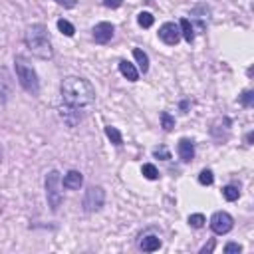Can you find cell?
<instances>
[{
  "mask_svg": "<svg viewBox=\"0 0 254 254\" xmlns=\"http://www.w3.org/2000/svg\"><path fill=\"white\" fill-rule=\"evenodd\" d=\"M62 97L65 107L81 113L95 103V89L87 79L77 75H67L62 81Z\"/></svg>",
  "mask_w": 254,
  "mask_h": 254,
  "instance_id": "cell-1",
  "label": "cell"
},
{
  "mask_svg": "<svg viewBox=\"0 0 254 254\" xmlns=\"http://www.w3.org/2000/svg\"><path fill=\"white\" fill-rule=\"evenodd\" d=\"M26 46L32 52V56L40 58V60H52L54 58V50H52V42L48 36V28L44 24H32L26 30Z\"/></svg>",
  "mask_w": 254,
  "mask_h": 254,
  "instance_id": "cell-2",
  "label": "cell"
},
{
  "mask_svg": "<svg viewBox=\"0 0 254 254\" xmlns=\"http://www.w3.org/2000/svg\"><path fill=\"white\" fill-rule=\"evenodd\" d=\"M14 67H16V77H18L20 85H22L28 93L38 95V93H40V81H38L36 69H34L22 56H16V58H14Z\"/></svg>",
  "mask_w": 254,
  "mask_h": 254,
  "instance_id": "cell-3",
  "label": "cell"
},
{
  "mask_svg": "<svg viewBox=\"0 0 254 254\" xmlns=\"http://www.w3.org/2000/svg\"><path fill=\"white\" fill-rule=\"evenodd\" d=\"M46 198H48L50 210L58 212V208L62 206L64 194H62V177H60V173L56 169L46 175Z\"/></svg>",
  "mask_w": 254,
  "mask_h": 254,
  "instance_id": "cell-4",
  "label": "cell"
},
{
  "mask_svg": "<svg viewBox=\"0 0 254 254\" xmlns=\"http://www.w3.org/2000/svg\"><path fill=\"white\" fill-rule=\"evenodd\" d=\"M105 202V190L101 187H89L83 194V210L85 212H97L101 210Z\"/></svg>",
  "mask_w": 254,
  "mask_h": 254,
  "instance_id": "cell-5",
  "label": "cell"
},
{
  "mask_svg": "<svg viewBox=\"0 0 254 254\" xmlns=\"http://www.w3.org/2000/svg\"><path fill=\"white\" fill-rule=\"evenodd\" d=\"M232 226H234V220L224 210H218L210 216V228H212L214 234H226V232L232 230Z\"/></svg>",
  "mask_w": 254,
  "mask_h": 254,
  "instance_id": "cell-6",
  "label": "cell"
},
{
  "mask_svg": "<svg viewBox=\"0 0 254 254\" xmlns=\"http://www.w3.org/2000/svg\"><path fill=\"white\" fill-rule=\"evenodd\" d=\"M159 38L167 44V46H175L181 40V28L175 22H165L159 28Z\"/></svg>",
  "mask_w": 254,
  "mask_h": 254,
  "instance_id": "cell-7",
  "label": "cell"
},
{
  "mask_svg": "<svg viewBox=\"0 0 254 254\" xmlns=\"http://www.w3.org/2000/svg\"><path fill=\"white\" fill-rule=\"evenodd\" d=\"M113 24H109V22H99V24H95L93 26V40L97 42V44H107L111 38H113Z\"/></svg>",
  "mask_w": 254,
  "mask_h": 254,
  "instance_id": "cell-8",
  "label": "cell"
},
{
  "mask_svg": "<svg viewBox=\"0 0 254 254\" xmlns=\"http://www.w3.org/2000/svg\"><path fill=\"white\" fill-rule=\"evenodd\" d=\"M12 95V77L6 67H0V103H6Z\"/></svg>",
  "mask_w": 254,
  "mask_h": 254,
  "instance_id": "cell-9",
  "label": "cell"
},
{
  "mask_svg": "<svg viewBox=\"0 0 254 254\" xmlns=\"http://www.w3.org/2000/svg\"><path fill=\"white\" fill-rule=\"evenodd\" d=\"M177 151H179L181 161H185V163H190V161H192V157H194V145H192V141H190V139H187V137H183V139L179 141Z\"/></svg>",
  "mask_w": 254,
  "mask_h": 254,
  "instance_id": "cell-10",
  "label": "cell"
},
{
  "mask_svg": "<svg viewBox=\"0 0 254 254\" xmlns=\"http://www.w3.org/2000/svg\"><path fill=\"white\" fill-rule=\"evenodd\" d=\"M81 185H83V175H81L79 171H69V173H65V177H64V187H65V189L77 190Z\"/></svg>",
  "mask_w": 254,
  "mask_h": 254,
  "instance_id": "cell-11",
  "label": "cell"
},
{
  "mask_svg": "<svg viewBox=\"0 0 254 254\" xmlns=\"http://www.w3.org/2000/svg\"><path fill=\"white\" fill-rule=\"evenodd\" d=\"M119 71H121V75L127 77L129 81H137V79H139L137 67H135L131 62H127V60H121V62H119Z\"/></svg>",
  "mask_w": 254,
  "mask_h": 254,
  "instance_id": "cell-12",
  "label": "cell"
},
{
  "mask_svg": "<svg viewBox=\"0 0 254 254\" xmlns=\"http://www.w3.org/2000/svg\"><path fill=\"white\" fill-rule=\"evenodd\" d=\"M139 246H141V250H145V252H155V250L161 248V240H159V236H145V238L139 242Z\"/></svg>",
  "mask_w": 254,
  "mask_h": 254,
  "instance_id": "cell-13",
  "label": "cell"
},
{
  "mask_svg": "<svg viewBox=\"0 0 254 254\" xmlns=\"http://www.w3.org/2000/svg\"><path fill=\"white\" fill-rule=\"evenodd\" d=\"M133 58L137 60V64H139V69L145 73V71L149 69V56H147V54H145L141 48H135V50H133Z\"/></svg>",
  "mask_w": 254,
  "mask_h": 254,
  "instance_id": "cell-14",
  "label": "cell"
},
{
  "mask_svg": "<svg viewBox=\"0 0 254 254\" xmlns=\"http://www.w3.org/2000/svg\"><path fill=\"white\" fill-rule=\"evenodd\" d=\"M179 28H181V36L190 44V42L194 40V30H192L190 22H189L187 18H183V20H181V24H179Z\"/></svg>",
  "mask_w": 254,
  "mask_h": 254,
  "instance_id": "cell-15",
  "label": "cell"
},
{
  "mask_svg": "<svg viewBox=\"0 0 254 254\" xmlns=\"http://www.w3.org/2000/svg\"><path fill=\"white\" fill-rule=\"evenodd\" d=\"M105 135H107V139L113 143V145H123V137H121V133H119V129L117 127H111V125H107L105 127Z\"/></svg>",
  "mask_w": 254,
  "mask_h": 254,
  "instance_id": "cell-16",
  "label": "cell"
},
{
  "mask_svg": "<svg viewBox=\"0 0 254 254\" xmlns=\"http://www.w3.org/2000/svg\"><path fill=\"white\" fill-rule=\"evenodd\" d=\"M153 22H155V16H153L151 12H139V14H137V24H139L141 28H151Z\"/></svg>",
  "mask_w": 254,
  "mask_h": 254,
  "instance_id": "cell-17",
  "label": "cell"
},
{
  "mask_svg": "<svg viewBox=\"0 0 254 254\" xmlns=\"http://www.w3.org/2000/svg\"><path fill=\"white\" fill-rule=\"evenodd\" d=\"M58 30L64 34V36H67V38H71L73 34H75V28H73V24L71 22H67V20H58Z\"/></svg>",
  "mask_w": 254,
  "mask_h": 254,
  "instance_id": "cell-18",
  "label": "cell"
},
{
  "mask_svg": "<svg viewBox=\"0 0 254 254\" xmlns=\"http://www.w3.org/2000/svg\"><path fill=\"white\" fill-rule=\"evenodd\" d=\"M141 173H143V177H145V179H149V181L159 179V171H157V167H155V165H151V163H145V165L141 167Z\"/></svg>",
  "mask_w": 254,
  "mask_h": 254,
  "instance_id": "cell-19",
  "label": "cell"
},
{
  "mask_svg": "<svg viewBox=\"0 0 254 254\" xmlns=\"http://www.w3.org/2000/svg\"><path fill=\"white\" fill-rule=\"evenodd\" d=\"M222 196L232 202V200H236V198L240 196V190H238V187H234V185H226V187L222 189Z\"/></svg>",
  "mask_w": 254,
  "mask_h": 254,
  "instance_id": "cell-20",
  "label": "cell"
},
{
  "mask_svg": "<svg viewBox=\"0 0 254 254\" xmlns=\"http://www.w3.org/2000/svg\"><path fill=\"white\" fill-rule=\"evenodd\" d=\"M198 183L204 185V187L212 185V183H214V175H212V171H210V169H202V171L198 173Z\"/></svg>",
  "mask_w": 254,
  "mask_h": 254,
  "instance_id": "cell-21",
  "label": "cell"
},
{
  "mask_svg": "<svg viewBox=\"0 0 254 254\" xmlns=\"http://www.w3.org/2000/svg\"><path fill=\"white\" fill-rule=\"evenodd\" d=\"M240 103H242L244 107H252V105H254V91H252V89L242 91V95H240Z\"/></svg>",
  "mask_w": 254,
  "mask_h": 254,
  "instance_id": "cell-22",
  "label": "cell"
},
{
  "mask_svg": "<svg viewBox=\"0 0 254 254\" xmlns=\"http://www.w3.org/2000/svg\"><path fill=\"white\" fill-rule=\"evenodd\" d=\"M161 125H163L165 131H171V129L175 127V119L171 117V113H167V111L161 113Z\"/></svg>",
  "mask_w": 254,
  "mask_h": 254,
  "instance_id": "cell-23",
  "label": "cell"
},
{
  "mask_svg": "<svg viewBox=\"0 0 254 254\" xmlns=\"http://www.w3.org/2000/svg\"><path fill=\"white\" fill-rule=\"evenodd\" d=\"M204 216L200 214V212H196V214H190L189 216V224L192 226V228H200V226H204Z\"/></svg>",
  "mask_w": 254,
  "mask_h": 254,
  "instance_id": "cell-24",
  "label": "cell"
},
{
  "mask_svg": "<svg viewBox=\"0 0 254 254\" xmlns=\"http://www.w3.org/2000/svg\"><path fill=\"white\" fill-rule=\"evenodd\" d=\"M153 155H155L157 159H163V161H169V159H171L169 149H167V147H163V145H161V147H155V149H153Z\"/></svg>",
  "mask_w": 254,
  "mask_h": 254,
  "instance_id": "cell-25",
  "label": "cell"
},
{
  "mask_svg": "<svg viewBox=\"0 0 254 254\" xmlns=\"http://www.w3.org/2000/svg\"><path fill=\"white\" fill-rule=\"evenodd\" d=\"M238 252H242V246L236 244V242H228L224 246V254H238Z\"/></svg>",
  "mask_w": 254,
  "mask_h": 254,
  "instance_id": "cell-26",
  "label": "cell"
},
{
  "mask_svg": "<svg viewBox=\"0 0 254 254\" xmlns=\"http://www.w3.org/2000/svg\"><path fill=\"white\" fill-rule=\"evenodd\" d=\"M121 4H123V0H103L105 8H119Z\"/></svg>",
  "mask_w": 254,
  "mask_h": 254,
  "instance_id": "cell-27",
  "label": "cell"
},
{
  "mask_svg": "<svg viewBox=\"0 0 254 254\" xmlns=\"http://www.w3.org/2000/svg\"><path fill=\"white\" fill-rule=\"evenodd\" d=\"M56 4H60V6H64V8H75L77 0H56Z\"/></svg>",
  "mask_w": 254,
  "mask_h": 254,
  "instance_id": "cell-28",
  "label": "cell"
},
{
  "mask_svg": "<svg viewBox=\"0 0 254 254\" xmlns=\"http://www.w3.org/2000/svg\"><path fill=\"white\" fill-rule=\"evenodd\" d=\"M212 250H214V242H208L206 246H202V248H200V252H202V254H204V252H212Z\"/></svg>",
  "mask_w": 254,
  "mask_h": 254,
  "instance_id": "cell-29",
  "label": "cell"
}]
</instances>
